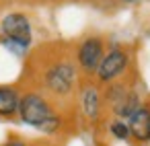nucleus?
Returning a JSON list of instances; mask_svg holds the SVG:
<instances>
[{"instance_id":"11","label":"nucleus","mask_w":150,"mask_h":146,"mask_svg":"<svg viewBox=\"0 0 150 146\" xmlns=\"http://www.w3.org/2000/svg\"><path fill=\"white\" fill-rule=\"evenodd\" d=\"M121 2H125V4H134V2H138V0H121Z\"/></svg>"},{"instance_id":"3","label":"nucleus","mask_w":150,"mask_h":146,"mask_svg":"<svg viewBox=\"0 0 150 146\" xmlns=\"http://www.w3.org/2000/svg\"><path fill=\"white\" fill-rule=\"evenodd\" d=\"M74 82H76V70L70 62H56L45 72V86L58 97L70 95Z\"/></svg>"},{"instance_id":"2","label":"nucleus","mask_w":150,"mask_h":146,"mask_svg":"<svg viewBox=\"0 0 150 146\" xmlns=\"http://www.w3.org/2000/svg\"><path fill=\"white\" fill-rule=\"evenodd\" d=\"M0 29L6 37V43L17 45L19 50H25L31 45V23L23 13L6 15L0 23Z\"/></svg>"},{"instance_id":"7","label":"nucleus","mask_w":150,"mask_h":146,"mask_svg":"<svg viewBox=\"0 0 150 146\" xmlns=\"http://www.w3.org/2000/svg\"><path fill=\"white\" fill-rule=\"evenodd\" d=\"M80 107L86 119L97 121L101 115V95L95 84H84L80 91Z\"/></svg>"},{"instance_id":"6","label":"nucleus","mask_w":150,"mask_h":146,"mask_svg":"<svg viewBox=\"0 0 150 146\" xmlns=\"http://www.w3.org/2000/svg\"><path fill=\"white\" fill-rule=\"evenodd\" d=\"M127 128L129 138H134L138 144L150 142V107L146 103H142V107L127 117Z\"/></svg>"},{"instance_id":"4","label":"nucleus","mask_w":150,"mask_h":146,"mask_svg":"<svg viewBox=\"0 0 150 146\" xmlns=\"http://www.w3.org/2000/svg\"><path fill=\"white\" fill-rule=\"evenodd\" d=\"M127 66H129V54L123 47H113L103 56L95 74H97L99 82H113L125 74Z\"/></svg>"},{"instance_id":"9","label":"nucleus","mask_w":150,"mask_h":146,"mask_svg":"<svg viewBox=\"0 0 150 146\" xmlns=\"http://www.w3.org/2000/svg\"><path fill=\"white\" fill-rule=\"evenodd\" d=\"M109 132H111V136L117 138V140H129L127 121H123V119H119V117H115V119L109 123Z\"/></svg>"},{"instance_id":"10","label":"nucleus","mask_w":150,"mask_h":146,"mask_svg":"<svg viewBox=\"0 0 150 146\" xmlns=\"http://www.w3.org/2000/svg\"><path fill=\"white\" fill-rule=\"evenodd\" d=\"M2 146H27L23 140H19V138H13V140H8V142H4Z\"/></svg>"},{"instance_id":"8","label":"nucleus","mask_w":150,"mask_h":146,"mask_svg":"<svg viewBox=\"0 0 150 146\" xmlns=\"http://www.w3.org/2000/svg\"><path fill=\"white\" fill-rule=\"evenodd\" d=\"M19 101H21V97L15 89H8V86L0 89V115L2 117L15 115L19 111Z\"/></svg>"},{"instance_id":"5","label":"nucleus","mask_w":150,"mask_h":146,"mask_svg":"<svg viewBox=\"0 0 150 146\" xmlns=\"http://www.w3.org/2000/svg\"><path fill=\"white\" fill-rule=\"evenodd\" d=\"M103 56H105V43L101 37H86L76 50V60L78 66L84 70V74H95Z\"/></svg>"},{"instance_id":"1","label":"nucleus","mask_w":150,"mask_h":146,"mask_svg":"<svg viewBox=\"0 0 150 146\" xmlns=\"http://www.w3.org/2000/svg\"><path fill=\"white\" fill-rule=\"evenodd\" d=\"M19 115L25 123L41 130L56 113L45 97H41L39 93H27L19 101Z\"/></svg>"}]
</instances>
